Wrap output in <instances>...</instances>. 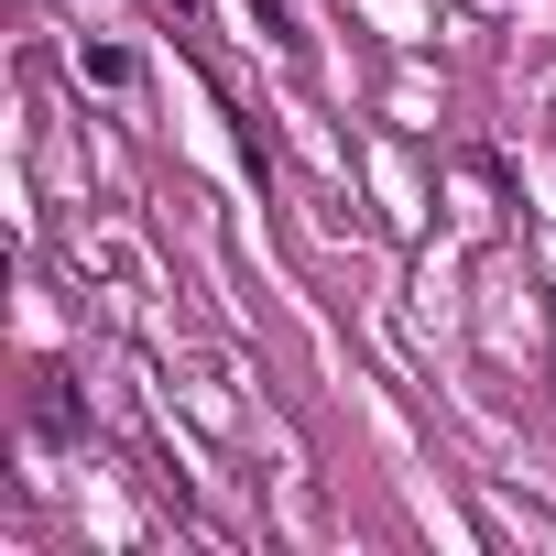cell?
Wrapping results in <instances>:
<instances>
[]
</instances>
